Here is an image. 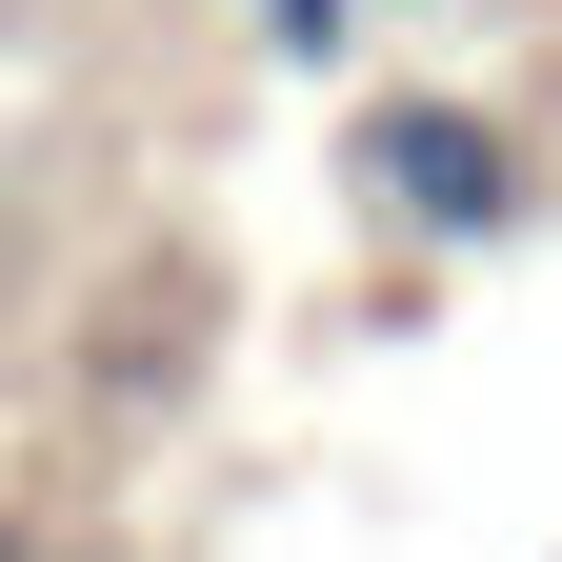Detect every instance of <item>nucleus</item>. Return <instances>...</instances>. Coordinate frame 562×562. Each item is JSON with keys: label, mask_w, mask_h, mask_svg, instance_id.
<instances>
[{"label": "nucleus", "mask_w": 562, "mask_h": 562, "mask_svg": "<svg viewBox=\"0 0 562 562\" xmlns=\"http://www.w3.org/2000/svg\"><path fill=\"white\" fill-rule=\"evenodd\" d=\"M341 181H362L402 241H503L522 201H542V140L503 101H462V81H402V101L341 121Z\"/></svg>", "instance_id": "f257e3e1"}, {"label": "nucleus", "mask_w": 562, "mask_h": 562, "mask_svg": "<svg viewBox=\"0 0 562 562\" xmlns=\"http://www.w3.org/2000/svg\"><path fill=\"white\" fill-rule=\"evenodd\" d=\"M241 41L281 60V81H341V60L382 41V0H241Z\"/></svg>", "instance_id": "f03ea898"}, {"label": "nucleus", "mask_w": 562, "mask_h": 562, "mask_svg": "<svg viewBox=\"0 0 562 562\" xmlns=\"http://www.w3.org/2000/svg\"><path fill=\"white\" fill-rule=\"evenodd\" d=\"M0 562H60V542H41V522H21V503H0Z\"/></svg>", "instance_id": "7ed1b4c3"}, {"label": "nucleus", "mask_w": 562, "mask_h": 562, "mask_svg": "<svg viewBox=\"0 0 562 562\" xmlns=\"http://www.w3.org/2000/svg\"><path fill=\"white\" fill-rule=\"evenodd\" d=\"M0 222H21V181H0Z\"/></svg>", "instance_id": "20e7f679"}]
</instances>
